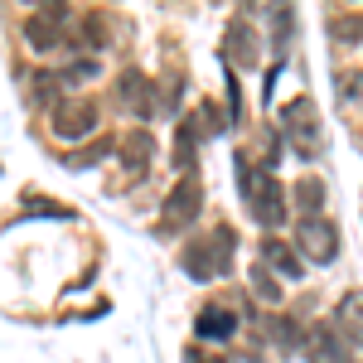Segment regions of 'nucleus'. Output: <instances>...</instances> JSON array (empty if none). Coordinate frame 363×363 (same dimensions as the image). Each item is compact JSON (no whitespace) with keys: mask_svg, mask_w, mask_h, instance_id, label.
<instances>
[{"mask_svg":"<svg viewBox=\"0 0 363 363\" xmlns=\"http://www.w3.org/2000/svg\"><path fill=\"white\" fill-rule=\"evenodd\" d=\"M169 199H174V203H169V213H174V218H179V213L189 218V213L199 208V189H194V184H179V189H174Z\"/></svg>","mask_w":363,"mask_h":363,"instance_id":"obj_6","label":"nucleus"},{"mask_svg":"<svg viewBox=\"0 0 363 363\" xmlns=\"http://www.w3.org/2000/svg\"><path fill=\"white\" fill-rule=\"evenodd\" d=\"M228 252H233V233H213L208 242H194V247L184 252V267H189L199 281H208L228 262Z\"/></svg>","mask_w":363,"mask_h":363,"instance_id":"obj_1","label":"nucleus"},{"mask_svg":"<svg viewBox=\"0 0 363 363\" xmlns=\"http://www.w3.org/2000/svg\"><path fill=\"white\" fill-rule=\"evenodd\" d=\"M63 20H68V10H63V5H49V10L29 15V25H25L29 44H34V49H54L58 39H63Z\"/></svg>","mask_w":363,"mask_h":363,"instance_id":"obj_2","label":"nucleus"},{"mask_svg":"<svg viewBox=\"0 0 363 363\" xmlns=\"http://www.w3.org/2000/svg\"><path fill=\"white\" fill-rule=\"evenodd\" d=\"M301 238H306V247H310L315 262H330V257H335V242H330V228H325V223H306V228H301Z\"/></svg>","mask_w":363,"mask_h":363,"instance_id":"obj_4","label":"nucleus"},{"mask_svg":"<svg viewBox=\"0 0 363 363\" xmlns=\"http://www.w3.org/2000/svg\"><path fill=\"white\" fill-rule=\"evenodd\" d=\"M92 102H73V107H58V121H54V131L58 136H68V140H78L92 131Z\"/></svg>","mask_w":363,"mask_h":363,"instance_id":"obj_3","label":"nucleus"},{"mask_svg":"<svg viewBox=\"0 0 363 363\" xmlns=\"http://www.w3.org/2000/svg\"><path fill=\"white\" fill-rule=\"evenodd\" d=\"M228 330H233V315H228V310H203V315H199V335L203 339H223Z\"/></svg>","mask_w":363,"mask_h":363,"instance_id":"obj_5","label":"nucleus"}]
</instances>
